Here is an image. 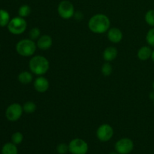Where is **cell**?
<instances>
[{"mask_svg":"<svg viewBox=\"0 0 154 154\" xmlns=\"http://www.w3.org/2000/svg\"><path fill=\"white\" fill-rule=\"evenodd\" d=\"M111 26L109 17L104 14H96L91 17L88 22V28L95 34L107 32Z\"/></svg>","mask_w":154,"mask_h":154,"instance_id":"obj_1","label":"cell"},{"mask_svg":"<svg viewBox=\"0 0 154 154\" xmlns=\"http://www.w3.org/2000/svg\"><path fill=\"white\" fill-rule=\"evenodd\" d=\"M41 35H41V30L38 27H33L30 29L29 32V38L33 41H37L40 38Z\"/></svg>","mask_w":154,"mask_h":154,"instance_id":"obj_24","label":"cell"},{"mask_svg":"<svg viewBox=\"0 0 154 154\" xmlns=\"http://www.w3.org/2000/svg\"><path fill=\"white\" fill-rule=\"evenodd\" d=\"M101 71H102V73L104 76L108 77L112 74L113 67L109 62H106V63L102 65Z\"/></svg>","mask_w":154,"mask_h":154,"instance_id":"obj_21","label":"cell"},{"mask_svg":"<svg viewBox=\"0 0 154 154\" xmlns=\"http://www.w3.org/2000/svg\"><path fill=\"white\" fill-rule=\"evenodd\" d=\"M153 91H154V81H153Z\"/></svg>","mask_w":154,"mask_h":154,"instance_id":"obj_29","label":"cell"},{"mask_svg":"<svg viewBox=\"0 0 154 154\" xmlns=\"http://www.w3.org/2000/svg\"><path fill=\"white\" fill-rule=\"evenodd\" d=\"M17 53L21 57H29L34 55L37 49V45L35 41L30 38L21 39L16 44L15 46Z\"/></svg>","mask_w":154,"mask_h":154,"instance_id":"obj_3","label":"cell"},{"mask_svg":"<svg viewBox=\"0 0 154 154\" xmlns=\"http://www.w3.org/2000/svg\"><path fill=\"white\" fill-rule=\"evenodd\" d=\"M144 20L147 25L154 27V9H150L146 12L144 15Z\"/></svg>","mask_w":154,"mask_h":154,"instance_id":"obj_20","label":"cell"},{"mask_svg":"<svg viewBox=\"0 0 154 154\" xmlns=\"http://www.w3.org/2000/svg\"><path fill=\"white\" fill-rule=\"evenodd\" d=\"M107 36L108 40L114 44L120 43L123 37L122 31L117 27L110 28L107 32Z\"/></svg>","mask_w":154,"mask_h":154,"instance_id":"obj_11","label":"cell"},{"mask_svg":"<svg viewBox=\"0 0 154 154\" xmlns=\"http://www.w3.org/2000/svg\"><path fill=\"white\" fill-rule=\"evenodd\" d=\"M37 48L42 51H47L50 49L53 45V38L48 35H42L40 36L36 42Z\"/></svg>","mask_w":154,"mask_h":154,"instance_id":"obj_12","label":"cell"},{"mask_svg":"<svg viewBox=\"0 0 154 154\" xmlns=\"http://www.w3.org/2000/svg\"><path fill=\"white\" fill-rule=\"evenodd\" d=\"M114 133L112 126L108 123H104L100 125L96 130V137L101 142H107L113 138Z\"/></svg>","mask_w":154,"mask_h":154,"instance_id":"obj_8","label":"cell"},{"mask_svg":"<svg viewBox=\"0 0 154 154\" xmlns=\"http://www.w3.org/2000/svg\"><path fill=\"white\" fill-rule=\"evenodd\" d=\"M2 154H18V149L16 144L12 142H7L2 146Z\"/></svg>","mask_w":154,"mask_h":154,"instance_id":"obj_16","label":"cell"},{"mask_svg":"<svg viewBox=\"0 0 154 154\" xmlns=\"http://www.w3.org/2000/svg\"><path fill=\"white\" fill-rule=\"evenodd\" d=\"M115 151L119 154H129L134 149V143L129 138H123L115 143Z\"/></svg>","mask_w":154,"mask_h":154,"instance_id":"obj_9","label":"cell"},{"mask_svg":"<svg viewBox=\"0 0 154 154\" xmlns=\"http://www.w3.org/2000/svg\"><path fill=\"white\" fill-rule=\"evenodd\" d=\"M57 12L61 18L64 20H69L75 15V7L70 1L63 0L57 6Z\"/></svg>","mask_w":154,"mask_h":154,"instance_id":"obj_5","label":"cell"},{"mask_svg":"<svg viewBox=\"0 0 154 154\" xmlns=\"http://www.w3.org/2000/svg\"><path fill=\"white\" fill-rule=\"evenodd\" d=\"M152 60V61L154 63V50L153 51V52H152V55H151V58H150Z\"/></svg>","mask_w":154,"mask_h":154,"instance_id":"obj_27","label":"cell"},{"mask_svg":"<svg viewBox=\"0 0 154 154\" xmlns=\"http://www.w3.org/2000/svg\"><path fill=\"white\" fill-rule=\"evenodd\" d=\"M153 105H154V99H153Z\"/></svg>","mask_w":154,"mask_h":154,"instance_id":"obj_30","label":"cell"},{"mask_svg":"<svg viewBox=\"0 0 154 154\" xmlns=\"http://www.w3.org/2000/svg\"><path fill=\"white\" fill-rule=\"evenodd\" d=\"M0 49H1V45H0Z\"/></svg>","mask_w":154,"mask_h":154,"instance_id":"obj_31","label":"cell"},{"mask_svg":"<svg viewBox=\"0 0 154 154\" xmlns=\"http://www.w3.org/2000/svg\"><path fill=\"white\" fill-rule=\"evenodd\" d=\"M57 152L59 154H66L69 150V144H66L65 143H61L57 146Z\"/></svg>","mask_w":154,"mask_h":154,"instance_id":"obj_25","label":"cell"},{"mask_svg":"<svg viewBox=\"0 0 154 154\" xmlns=\"http://www.w3.org/2000/svg\"><path fill=\"white\" fill-rule=\"evenodd\" d=\"M23 109L19 103H12L5 110V117L8 121L16 122L22 117Z\"/></svg>","mask_w":154,"mask_h":154,"instance_id":"obj_7","label":"cell"},{"mask_svg":"<svg viewBox=\"0 0 154 154\" xmlns=\"http://www.w3.org/2000/svg\"><path fill=\"white\" fill-rule=\"evenodd\" d=\"M17 79L20 84L27 85L32 82L33 75L32 72H28V71H23L18 75Z\"/></svg>","mask_w":154,"mask_h":154,"instance_id":"obj_15","label":"cell"},{"mask_svg":"<svg viewBox=\"0 0 154 154\" xmlns=\"http://www.w3.org/2000/svg\"><path fill=\"white\" fill-rule=\"evenodd\" d=\"M74 17H75V19H76V20H81L83 18V14H82V13H81V12L78 11V12H75Z\"/></svg>","mask_w":154,"mask_h":154,"instance_id":"obj_26","label":"cell"},{"mask_svg":"<svg viewBox=\"0 0 154 154\" xmlns=\"http://www.w3.org/2000/svg\"><path fill=\"white\" fill-rule=\"evenodd\" d=\"M11 20L10 14L5 9H0V26H7Z\"/></svg>","mask_w":154,"mask_h":154,"instance_id":"obj_17","label":"cell"},{"mask_svg":"<svg viewBox=\"0 0 154 154\" xmlns=\"http://www.w3.org/2000/svg\"><path fill=\"white\" fill-rule=\"evenodd\" d=\"M69 150L72 154H87L89 150V145L84 139L74 138L69 142Z\"/></svg>","mask_w":154,"mask_h":154,"instance_id":"obj_6","label":"cell"},{"mask_svg":"<svg viewBox=\"0 0 154 154\" xmlns=\"http://www.w3.org/2000/svg\"><path fill=\"white\" fill-rule=\"evenodd\" d=\"M23 112H25L26 114H32L36 111V105L32 101H27L23 105Z\"/></svg>","mask_w":154,"mask_h":154,"instance_id":"obj_18","label":"cell"},{"mask_svg":"<svg viewBox=\"0 0 154 154\" xmlns=\"http://www.w3.org/2000/svg\"><path fill=\"white\" fill-rule=\"evenodd\" d=\"M32 9L29 5H23L18 9V15L21 17L26 18L31 14Z\"/></svg>","mask_w":154,"mask_h":154,"instance_id":"obj_19","label":"cell"},{"mask_svg":"<svg viewBox=\"0 0 154 154\" xmlns=\"http://www.w3.org/2000/svg\"><path fill=\"white\" fill-rule=\"evenodd\" d=\"M23 141V135L20 132H15L11 135V142L16 145H19Z\"/></svg>","mask_w":154,"mask_h":154,"instance_id":"obj_22","label":"cell"},{"mask_svg":"<svg viewBox=\"0 0 154 154\" xmlns=\"http://www.w3.org/2000/svg\"><path fill=\"white\" fill-rule=\"evenodd\" d=\"M152 52L153 50L151 49V47L143 46L140 48L137 53V57L141 61H147L149 59L151 58Z\"/></svg>","mask_w":154,"mask_h":154,"instance_id":"obj_13","label":"cell"},{"mask_svg":"<svg viewBox=\"0 0 154 154\" xmlns=\"http://www.w3.org/2000/svg\"><path fill=\"white\" fill-rule=\"evenodd\" d=\"M146 42L151 48H154V27L148 30L146 35Z\"/></svg>","mask_w":154,"mask_h":154,"instance_id":"obj_23","label":"cell"},{"mask_svg":"<svg viewBox=\"0 0 154 154\" xmlns=\"http://www.w3.org/2000/svg\"><path fill=\"white\" fill-rule=\"evenodd\" d=\"M118 51L117 49L114 47H108L105 49L103 52V58L105 60V62H111L114 61L117 57Z\"/></svg>","mask_w":154,"mask_h":154,"instance_id":"obj_14","label":"cell"},{"mask_svg":"<svg viewBox=\"0 0 154 154\" xmlns=\"http://www.w3.org/2000/svg\"><path fill=\"white\" fill-rule=\"evenodd\" d=\"M29 68L34 75L43 76L49 70L50 63L44 56L36 55L32 57L29 62Z\"/></svg>","mask_w":154,"mask_h":154,"instance_id":"obj_2","label":"cell"},{"mask_svg":"<svg viewBox=\"0 0 154 154\" xmlns=\"http://www.w3.org/2000/svg\"><path fill=\"white\" fill-rule=\"evenodd\" d=\"M7 27L9 32L15 35H18L23 34L26 31L27 28V23L25 18L20 16L14 17L11 19Z\"/></svg>","mask_w":154,"mask_h":154,"instance_id":"obj_4","label":"cell"},{"mask_svg":"<svg viewBox=\"0 0 154 154\" xmlns=\"http://www.w3.org/2000/svg\"><path fill=\"white\" fill-rule=\"evenodd\" d=\"M35 90L41 93H45L49 89V81L44 76H38L35 78L33 83Z\"/></svg>","mask_w":154,"mask_h":154,"instance_id":"obj_10","label":"cell"},{"mask_svg":"<svg viewBox=\"0 0 154 154\" xmlns=\"http://www.w3.org/2000/svg\"><path fill=\"white\" fill-rule=\"evenodd\" d=\"M109 154H119L118 153H117V152H114V151H113V152H111V153H110Z\"/></svg>","mask_w":154,"mask_h":154,"instance_id":"obj_28","label":"cell"}]
</instances>
